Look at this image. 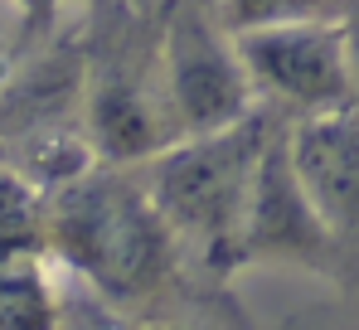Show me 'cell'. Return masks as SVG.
Masks as SVG:
<instances>
[{
  "instance_id": "6da1fadb",
  "label": "cell",
  "mask_w": 359,
  "mask_h": 330,
  "mask_svg": "<svg viewBox=\"0 0 359 330\" xmlns=\"http://www.w3.org/2000/svg\"><path fill=\"white\" fill-rule=\"evenodd\" d=\"M49 258L88 286L112 321H199L219 306L248 321L238 296L194 268L175 223L146 190L141 165H93L49 194Z\"/></svg>"
},
{
  "instance_id": "7a4b0ae2",
  "label": "cell",
  "mask_w": 359,
  "mask_h": 330,
  "mask_svg": "<svg viewBox=\"0 0 359 330\" xmlns=\"http://www.w3.org/2000/svg\"><path fill=\"white\" fill-rule=\"evenodd\" d=\"M277 121H282V112H272L262 103L233 126L180 136L165 151H156L151 161H141L146 190L156 194L161 214L175 223L194 268L224 291L238 277L243 214L252 199L257 161H262Z\"/></svg>"
},
{
  "instance_id": "3957f363",
  "label": "cell",
  "mask_w": 359,
  "mask_h": 330,
  "mask_svg": "<svg viewBox=\"0 0 359 330\" xmlns=\"http://www.w3.org/2000/svg\"><path fill=\"white\" fill-rule=\"evenodd\" d=\"M161 93L180 136L233 126L257 112V88L243 63L238 34L214 0H165L161 20Z\"/></svg>"
},
{
  "instance_id": "277c9868",
  "label": "cell",
  "mask_w": 359,
  "mask_h": 330,
  "mask_svg": "<svg viewBox=\"0 0 359 330\" xmlns=\"http://www.w3.org/2000/svg\"><path fill=\"white\" fill-rule=\"evenodd\" d=\"M238 49L252 73L257 103L282 112L287 121L359 103V63L340 15H311V20L243 29Z\"/></svg>"
},
{
  "instance_id": "5b68a950",
  "label": "cell",
  "mask_w": 359,
  "mask_h": 330,
  "mask_svg": "<svg viewBox=\"0 0 359 330\" xmlns=\"http://www.w3.org/2000/svg\"><path fill=\"white\" fill-rule=\"evenodd\" d=\"M248 268H282V272H306L330 286H345V248L292 161L287 117L277 121V131L257 161L252 199L243 214L238 272H248Z\"/></svg>"
},
{
  "instance_id": "8992f818",
  "label": "cell",
  "mask_w": 359,
  "mask_h": 330,
  "mask_svg": "<svg viewBox=\"0 0 359 330\" xmlns=\"http://www.w3.org/2000/svg\"><path fill=\"white\" fill-rule=\"evenodd\" d=\"M49 253V190L0 151V263Z\"/></svg>"
},
{
  "instance_id": "52a82bcc",
  "label": "cell",
  "mask_w": 359,
  "mask_h": 330,
  "mask_svg": "<svg viewBox=\"0 0 359 330\" xmlns=\"http://www.w3.org/2000/svg\"><path fill=\"white\" fill-rule=\"evenodd\" d=\"M345 0H214L219 20L243 34V29H262V25H282V20H311V15H340Z\"/></svg>"
},
{
  "instance_id": "ba28073f",
  "label": "cell",
  "mask_w": 359,
  "mask_h": 330,
  "mask_svg": "<svg viewBox=\"0 0 359 330\" xmlns=\"http://www.w3.org/2000/svg\"><path fill=\"white\" fill-rule=\"evenodd\" d=\"M15 5V25H20V39L25 44H44L54 29H59L63 10L78 5V10H93L97 0H10Z\"/></svg>"
}]
</instances>
